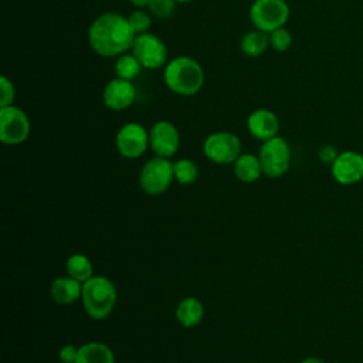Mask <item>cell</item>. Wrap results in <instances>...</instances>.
I'll return each instance as SVG.
<instances>
[{
  "label": "cell",
  "mask_w": 363,
  "mask_h": 363,
  "mask_svg": "<svg viewBox=\"0 0 363 363\" xmlns=\"http://www.w3.org/2000/svg\"><path fill=\"white\" fill-rule=\"evenodd\" d=\"M136 34L133 33L128 17L106 11L98 16L89 26V47L101 57H119L132 48Z\"/></svg>",
  "instance_id": "cell-1"
},
{
  "label": "cell",
  "mask_w": 363,
  "mask_h": 363,
  "mask_svg": "<svg viewBox=\"0 0 363 363\" xmlns=\"http://www.w3.org/2000/svg\"><path fill=\"white\" fill-rule=\"evenodd\" d=\"M164 85L176 95L193 96L204 85V69L189 55H179L167 61L163 69Z\"/></svg>",
  "instance_id": "cell-2"
},
{
  "label": "cell",
  "mask_w": 363,
  "mask_h": 363,
  "mask_svg": "<svg viewBox=\"0 0 363 363\" xmlns=\"http://www.w3.org/2000/svg\"><path fill=\"white\" fill-rule=\"evenodd\" d=\"M116 288L113 282L101 275H94L82 284V305L86 315L101 320L108 318L116 305Z\"/></svg>",
  "instance_id": "cell-3"
},
{
  "label": "cell",
  "mask_w": 363,
  "mask_h": 363,
  "mask_svg": "<svg viewBox=\"0 0 363 363\" xmlns=\"http://www.w3.org/2000/svg\"><path fill=\"white\" fill-rule=\"evenodd\" d=\"M289 18V6L285 0H255L250 7V20L257 30L271 33L285 27Z\"/></svg>",
  "instance_id": "cell-4"
},
{
  "label": "cell",
  "mask_w": 363,
  "mask_h": 363,
  "mask_svg": "<svg viewBox=\"0 0 363 363\" xmlns=\"http://www.w3.org/2000/svg\"><path fill=\"white\" fill-rule=\"evenodd\" d=\"M258 157L261 162L262 174L269 179H278L289 169L291 149L284 138L275 136L262 142Z\"/></svg>",
  "instance_id": "cell-5"
},
{
  "label": "cell",
  "mask_w": 363,
  "mask_h": 363,
  "mask_svg": "<svg viewBox=\"0 0 363 363\" xmlns=\"http://www.w3.org/2000/svg\"><path fill=\"white\" fill-rule=\"evenodd\" d=\"M173 180V163L166 157L155 156L140 169L139 184L146 194L157 196L164 193Z\"/></svg>",
  "instance_id": "cell-6"
},
{
  "label": "cell",
  "mask_w": 363,
  "mask_h": 363,
  "mask_svg": "<svg viewBox=\"0 0 363 363\" xmlns=\"http://www.w3.org/2000/svg\"><path fill=\"white\" fill-rule=\"evenodd\" d=\"M30 119L27 113L16 106H0V140L4 145H20L30 135Z\"/></svg>",
  "instance_id": "cell-7"
},
{
  "label": "cell",
  "mask_w": 363,
  "mask_h": 363,
  "mask_svg": "<svg viewBox=\"0 0 363 363\" xmlns=\"http://www.w3.org/2000/svg\"><path fill=\"white\" fill-rule=\"evenodd\" d=\"M203 152L208 160L217 164L234 163L241 155V142L231 132H214L206 138Z\"/></svg>",
  "instance_id": "cell-8"
},
{
  "label": "cell",
  "mask_w": 363,
  "mask_h": 363,
  "mask_svg": "<svg viewBox=\"0 0 363 363\" xmlns=\"http://www.w3.org/2000/svg\"><path fill=\"white\" fill-rule=\"evenodd\" d=\"M130 50L143 68L157 69L167 64L166 44L157 35L149 31L138 34Z\"/></svg>",
  "instance_id": "cell-9"
},
{
  "label": "cell",
  "mask_w": 363,
  "mask_h": 363,
  "mask_svg": "<svg viewBox=\"0 0 363 363\" xmlns=\"http://www.w3.org/2000/svg\"><path fill=\"white\" fill-rule=\"evenodd\" d=\"M115 143L121 156L138 159L149 147V132L140 123L129 122L118 130Z\"/></svg>",
  "instance_id": "cell-10"
},
{
  "label": "cell",
  "mask_w": 363,
  "mask_h": 363,
  "mask_svg": "<svg viewBox=\"0 0 363 363\" xmlns=\"http://www.w3.org/2000/svg\"><path fill=\"white\" fill-rule=\"evenodd\" d=\"M180 146L177 128L169 121H157L149 129V147L156 156L170 159Z\"/></svg>",
  "instance_id": "cell-11"
},
{
  "label": "cell",
  "mask_w": 363,
  "mask_h": 363,
  "mask_svg": "<svg viewBox=\"0 0 363 363\" xmlns=\"http://www.w3.org/2000/svg\"><path fill=\"white\" fill-rule=\"evenodd\" d=\"M333 179L343 186L359 183L363 179V155L356 150H345L330 164Z\"/></svg>",
  "instance_id": "cell-12"
},
{
  "label": "cell",
  "mask_w": 363,
  "mask_h": 363,
  "mask_svg": "<svg viewBox=\"0 0 363 363\" xmlns=\"http://www.w3.org/2000/svg\"><path fill=\"white\" fill-rule=\"evenodd\" d=\"M136 99V88L132 81L115 78L111 79L102 92V101L111 111H123Z\"/></svg>",
  "instance_id": "cell-13"
},
{
  "label": "cell",
  "mask_w": 363,
  "mask_h": 363,
  "mask_svg": "<svg viewBox=\"0 0 363 363\" xmlns=\"http://www.w3.org/2000/svg\"><path fill=\"white\" fill-rule=\"evenodd\" d=\"M247 128L248 132L258 140L265 142L278 136L279 130V121L278 116L265 108L255 109L247 118Z\"/></svg>",
  "instance_id": "cell-14"
},
{
  "label": "cell",
  "mask_w": 363,
  "mask_h": 363,
  "mask_svg": "<svg viewBox=\"0 0 363 363\" xmlns=\"http://www.w3.org/2000/svg\"><path fill=\"white\" fill-rule=\"evenodd\" d=\"M51 298L58 305H71L82 296V284L74 278L60 277L52 281L50 288Z\"/></svg>",
  "instance_id": "cell-15"
},
{
  "label": "cell",
  "mask_w": 363,
  "mask_h": 363,
  "mask_svg": "<svg viewBox=\"0 0 363 363\" xmlns=\"http://www.w3.org/2000/svg\"><path fill=\"white\" fill-rule=\"evenodd\" d=\"M204 318V306L203 303L194 298L187 296L182 299L176 308V319L183 328H194Z\"/></svg>",
  "instance_id": "cell-16"
},
{
  "label": "cell",
  "mask_w": 363,
  "mask_h": 363,
  "mask_svg": "<svg viewBox=\"0 0 363 363\" xmlns=\"http://www.w3.org/2000/svg\"><path fill=\"white\" fill-rule=\"evenodd\" d=\"M235 177L242 183H254L262 174L259 157L251 153H241L233 163Z\"/></svg>",
  "instance_id": "cell-17"
},
{
  "label": "cell",
  "mask_w": 363,
  "mask_h": 363,
  "mask_svg": "<svg viewBox=\"0 0 363 363\" xmlns=\"http://www.w3.org/2000/svg\"><path fill=\"white\" fill-rule=\"evenodd\" d=\"M75 363H115V354L105 343L88 342L79 346Z\"/></svg>",
  "instance_id": "cell-18"
},
{
  "label": "cell",
  "mask_w": 363,
  "mask_h": 363,
  "mask_svg": "<svg viewBox=\"0 0 363 363\" xmlns=\"http://www.w3.org/2000/svg\"><path fill=\"white\" fill-rule=\"evenodd\" d=\"M240 47L247 57H252V58L259 57L269 47V35L268 33H264L255 28L242 35Z\"/></svg>",
  "instance_id": "cell-19"
},
{
  "label": "cell",
  "mask_w": 363,
  "mask_h": 363,
  "mask_svg": "<svg viewBox=\"0 0 363 363\" xmlns=\"http://www.w3.org/2000/svg\"><path fill=\"white\" fill-rule=\"evenodd\" d=\"M67 272L71 278L79 281L81 284L86 282L94 277V268L91 259L84 254H72L67 259Z\"/></svg>",
  "instance_id": "cell-20"
},
{
  "label": "cell",
  "mask_w": 363,
  "mask_h": 363,
  "mask_svg": "<svg viewBox=\"0 0 363 363\" xmlns=\"http://www.w3.org/2000/svg\"><path fill=\"white\" fill-rule=\"evenodd\" d=\"M143 67L140 65V62L138 61V58L130 52H125L122 55H119L115 61V74L116 78H122V79H128L132 81L135 79L139 74L140 69Z\"/></svg>",
  "instance_id": "cell-21"
},
{
  "label": "cell",
  "mask_w": 363,
  "mask_h": 363,
  "mask_svg": "<svg viewBox=\"0 0 363 363\" xmlns=\"http://www.w3.org/2000/svg\"><path fill=\"white\" fill-rule=\"evenodd\" d=\"M173 176L180 184H191L199 177V167L193 160L183 157L173 163Z\"/></svg>",
  "instance_id": "cell-22"
},
{
  "label": "cell",
  "mask_w": 363,
  "mask_h": 363,
  "mask_svg": "<svg viewBox=\"0 0 363 363\" xmlns=\"http://www.w3.org/2000/svg\"><path fill=\"white\" fill-rule=\"evenodd\" d=\"M128 21L133 30V33L138 34H143L147 33L150 24H152V18L150 14L143 10V9H135L129 16H128Z\"/></svg>",
  "instance_id": "cell-23"
},
{
  "label": "cell",
  "mask_w": 363,
  "mask_h": 363,
  "mask_svg": "<svg viewBox=\"0 0 363 363\" xmlns=\"http://www.w3.org/2000/svg\"><path fill=\"white\" fill-rule=\"evenodd\" d=\"M269 47H272L278 52L286 51L292 45V34L285 27H279L269 34Z\"/></svg>",
  "instance_id": "cell-24"
},
{
  "label": "cell",
  "mask_w": 363,
  "mask_h": 363,
  "mask_svg": "<svg viewBox=\"0 0 363 363\" xmlns=\"http://www.w3.org/2000/svg\"><path fill=\"white\" fill-rule=\"evenodd\" d=\"M177 3L174 0H150L147 9L152 16L157 18H167L174 11V6Z\"/></svg>",
  "instance_id": "cell-25"
},
{
  "label": "cell",
  "mask_w": 363,
  "mask_h": 363,
  "mask_svg": "<svg viewBox=\"0 0 363 363\" xmlns=\"http://www.w3.org/2000/svg\"><path fill=\"white\" fill-rule=\"evenodd\" d=\"M16 98V89L6 75L0 77V106H9L13 105Z\"/></svg>",
  "instance_id": "cell-26"
},
{
  "label": "cell",
  "mask_w": 363,
  "mask_h": 363,
  "mask_svg": "<svg viewBox=\"0 0 363 363\" xmlns=\"http://www.w3.org/2000/svg\"><path fill=\"white\" fill-rule=\"evenodd\" d=\"M78 350H79V347H75L74 345H65L60 349L58 357L64 363H75L77 356H78Z\"/></svg>",
  "instance_id": "cell-27"
},
{
  "label": "cell",
  "mask_w": 363,
  "mask_h": 363,
  "mask_svg": "<svg viewBox=\"0 0 363 363\" xmlns=\"http://www.w3.org/2000/svg\"><path fill=\"white\" fill-rule=\"evenodd\" d=\"M337 155H339V152H337L336 147L332 146V145H325V146H322V147L319 149V153H318L319 159H320L323 163H328V164H332V163L335 162V159L337 157Z\"/></svg>",
  "instance_id": "cell-28"
},
{
  "label": "cell",
  "mask_w": 363,
  "mask_h": 363,
  "mask_svg": "<svg viewBox=\"0 0 363 363\" xmlns=\"http://www.w3.org/2000/svg\"><path fill=\"white\" fill-rule=\"evenodd\" d=\"M149 3H150V0H130V4L135 9H145L149 6Z\"/></svg>",
  "instance_id": "cell-29"
},
{
  "label": "cell",
  "mask_w": 363,
  "mask_h": 363,
  "mask_svg": "<svg viewBox=\"0 0 363 363\" xmlns=\"http://www.w3.org/2000/svg\"><path fill=\"white\" fill-rule=\"evenodd\" d=\"M299 363H326V362H323V360L319 359V357H306V359L301 360Z\"/></svg>",
  "instance_id": "cell-30"
},
{
  "label": "cell",
  "mask_w": 363,
  "mask_h": 363,
  "mask_svg": "<svg viewBox=\"0 0 363 363\" xmlns=\"http://www.w3.org/2000/svg\"><path fill=\"white\" fill-rule=\"evenodd\" d=\"M176 3H190V1H193V0H174Z\"/></svg>",
  "instance_id": "cell-31"
},
{
  "label": "cell",
  "mask_w": 363,
  "mask_h": 363,
  "mask_svg": "<svg viewBox=\"0 0 363 363\" xmlns=\"http://www.w3.org/2000/svg\"><path fill=\"white\" fill-rule=\"evenodd\" d=\"M61 363H64V362H61Z\"/></svg>",
  "instance_id": "cell-32"
}]
</instances>
